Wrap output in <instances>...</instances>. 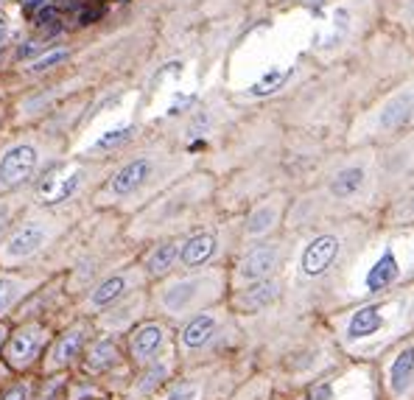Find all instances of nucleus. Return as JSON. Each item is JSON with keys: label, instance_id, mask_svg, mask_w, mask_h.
<instances>
[{"label": "nucleus", "instance_id": "obj_1", "mask_svg": "<svg viewBox=\"0 0 414 400\" xmlns=\"http://www.w3.org/2000/svg\"><path fill=\"white\" fill-rule=\"evenodd\" d=\"M327 325L342 355L375 364L386 350L414 333V280L381 297L330 310Z\"/></svg>", "mask_w": 414, "mask_h": 400}, {"label": "nucleus", "instance_id": "obj_2", "mask_svg": "<svg viewBox=\"0 0 414 400\" xmlns=\"http://www.w3.org/2000/svg\"><path fill=\"white\" fill-rule=\"evenodd\" d=\"M414 280V230H375L330 291V310L381 297Z\"/></svg>", "mask_w": 414, "mask_h": 400}, {"label": "nucleus", "instance_id": "obj_3", "mask_svg": "<svg viewBox=\"0 0 414 400\" xmlns=\"http://www.w3.org/2000/svg\"><path fill=\"white\" fill-rule=\"evenodd\" d=\"M375 218L378 221V180L375 149L356 146L334 157L316 196L303 202L305 224H322L336 218Z\"/></svg>", "mask_w": 414, "mask_h": 400}, {"label": "nucleus", "instance_id": "obj_4", "mask_svg": "<svg viewBox=\"0 0 414 400\" xmlns=\"http://www.w3.org/2000/svg\"><path fill=\"white\" fill-rule=\"evenodd\" d=\"M378 230L375 218H336L314 224L308 238L294 252V277L305 288L325 286V294L336 288L350 260L358 255V249L372 238Z\"/></svg>", "mask_w": 414, "mask_h": 400}, {"label": "nucleus", "instance_id": "obj_5", "mask_svg": "<svg viewBox=\"0 0 414 400\" xmlns=\"http://www.w3.org/2000/svg\"><path fill=\"white\" fill-rule=\"evenodd\" d=\"M414 131V70L372 96L347 123L345 146H384Z\"/></svg>", "mask_w": 414, "mask_h": 400}, {"label": "nucleus", "instance_id": "obj_6", "mask_svg": "<svg viewBox=\"0 0 414 400\" xmlns=\"http://www.w3.org/2000/svg\"><path fill=\"white\" fill-rule=\"evenodd\" d=\"M303 400H384L378 367L347 359V367L316 378L305 389Z\"/></svg>", "mask_w": 414, "mask_h": 400}, {"label": "nucleus", "instance_id": "obj_7", "mask_svg": "<svg viewBox=\"0 0 414 400\" xmlns=\"http://www.w3.org/2000/svg\"><path fill=\"white\" fill-rule=\"evenodd\" d=\"M375 180H378V210L414 180V131L375 146Z\"/></svg>", "mask_w": 414, "mask_h": 400}, {"label": "nucleus", "instance_id": "obj_8", "mask_svg": "<svg viewBox=\"0 0 414 400\" xmlns=\"http://www.w3.org/2000/svg\"><path fill=\"white\" fill-rule=\"evenodd\" d=\"M221 294V275L201 269V272H188L185 277L171 280L160 291V305L165 314L171 317H185V314H199L204 305Z\"/></svg>", "mask_w": 414, "mask_h": 400}, {"label": "nucleus", "instance_id": "obj_9", "mask_svg": "<svg viewBox=\"0 0 414 400\" xmlns=\"http://www.w3.org/2000/svg\"><path fill=\"white\" fill-rule=\"evenodd\" d=\"M384 400H414V333L375 361Z\"/></svg>", "mask_w": 414, "mask_h": 400}, {"label": "nucleus", "instance_id": "obj_10", "mask_svg": "<svg viewBox=\"0 0 414 400\" xmlns=\"http://www.w3.org/2000/svg\"><path fill=\"white\" fill-rule=\"evenodd\" d=\"M292 255V246L285 241H255L250 244L238 263H235V280H238V288L241 286H250V283H258V280H269V277H277L283 272V266Z\"/></svg>", "mask_w": 414, "mask_h": 400}, {"label": "nucleus", "instance_id": "obj_11", "mask_svg": "<svg viewBox=\"0 0 414 400\" xmlns=\"http://www.w3.org/2000/svg\"><path fill=\"white\" fill-rule=\"evenodd\" d=\"M219 246H221L219 233L210 227H201L179 241V266L185 272H201L213 263V257L219 255Z\"/></svg>", "mask_w": 414, "mask_h": 400}, {"label": "nucleus", "instance_id": "obj_12", "mask_svg": "<svg viewBox=\"0 0 414 400\" xmlns=\"http://www.w3.org/2000/svg\"><path fill=\"white\" fill-rule=\"evenodd\" d=\"M285 215V202L280 196H272L266 202H258L243 218V238L246 241H266L280 224Z\"/></svg>", "mask_w": 414, "mask_h": 400}, {"label": "nucleus", "instance_id": "obj_13", "mask_svg": "<svg viewBox=\"0 0 414 400\" xmlns=\"http://www.w3.org/2000/svg\"><path fill=\"white\" fill-rule=\"evenodd\" d=\"M157 173V160L154 157H135L127 165H120L115 176L109 180V191L115 196H132L140 188H146Z\"/></svg>", "mask_w": 414, "mask_h": 400}, {"label": "nucleus", "instance_id": "obj_14", "mask_svg": "<svg viewBox=\"0 0 414 400\" xmlns=\"http://www.w3.org/2000/svg\"><path fill=\"white\" fill-rule=\"evenodd\" d=\"M283 297V283L280 277H269V280H258L250 286H241L232 297V305L238 314H261V310L272 308L277 299Z\"/></svg>", "mask_w": 414, "mask_h": 400}, {"label": "nucleus", "instance_id": "obj_15", "mask_svg": "<svg viewBox=\"0 0 414 400\" xmlns=\"http://www.w3.org/2000/svg\"><path fill=\"white\" fill-rule=\"evenodd\" d=\"M78 185H81V168L54 165V168L43 176V182H39L36 199H39V204H59V202L70 199Z\"/></svg>", "mask_w": 414, "mask_h": 400}, {"label": "nucleus", "instance_id": "obj_16", "mask_svg": "<svg viewBox=\"0 0 414 400\" xmlns=\"http://www.w3.org/2000/svg\"><path fill=\"white\" fill-rule=\"evenodd\" d=\"M221 333V319L213 310H199L193 314L185 325H182V333H179V344L188 350V352H199V350H207Z\"/></svg>", "mask_w": 414, "mask_h": 400}, {"label": "nucleus", "instance_id": "obj_17", "mask_svg": "<svg viewBox=\"0 0 414 400\" xmlns=\"http://www.w3.org/2000/svg\"><path fill=\"white\" fill-rule=\"evenodd\" d=\"M381 230H414V180L400 188L381 210H378Z\"/></svg>", "mask_w": 414, "mask_h": 400}, {"label": "nucleus", "instance_id": "obj_18", "mask_svg": "<svg viewBox=\"0 0 414 400\" xmlns=\"http://www.w3.org/2000/svg\"><path fill=\"white\" fill-rule=\"evenodd\" d=\"M34 168H36V149L28 143L12 146L3 157H0V185L12 188V185L25 182L34 173Z\"/></svg>", "mask_w": 414, "mask_h": 400}, {"label": "nucleus", "instance_id": "obj_19", "mask_svg": "<svg viewBox=\"0 0 414 400\" xmlns=\"http://www.w3.org/2000/svg\"><path fill=\"white\" fill-rule=\"evenodd\" d=\"M381 23L414 51V0H381Z\"/></svg>", "mask_w": 414, "mask_h": 400}, {"label": "nucleus", "instance_id": "obj_20", "mask_svg": "<svg viewBox=\"0 0 414 400\" xmlns=\"http://www.w3.org/2000/svg\"><path fill=\"white\" fill-rule=\"evenodd\" d=\"M162 347H165V328L157 325V322L140 325V328L135 330V336H132V355H135L140 364L154 361Z\"/></svg>", "mask_w": 414, "mask_h": 400}, {"label": "nucleus", "instance_id": "obj_21", "mask_svg": "<svg viewBox=\"0 0 414 400\" xmlns=\"http://www.w3.org/2000/svg\"><path fill=\"white\" fill-rule=\"evenodd\" d=\"M45 238H48L45 227L39 224V221H31V224H25L23 230H17L6 241V257H28V255H34L39 246L45 244Z\"/></svg>", "mask_w": 414, "mask_h": 400}, {"label": "nucleus", "instance_id": "obj_22", "mask_svg": "<svg viewBox=\"0 0 414 400\" xmlns=\"http://www.w3.org/2000/svg\"><path fill=\"white\" fill-rule=\"evenodd\" d=\"M177 263H179V238H165L146 255V272L151 277H162V275H168Z\"/></svg>", "mask_w": 414, "mask_h": 400}, {"label": "nucleus", "instance_id": "obj_23", "mask_svg": "<svg viewBox=\"0 0 414 400\" xmlns=\"http://www.w3.org/2000/svg\"><path fill=\"white\" fill-rule=\"evenodd\" d=\"M39 341H43V328H36V325L23 328V330H20L17 336H12V341H9V361H12L14 367L28 364V361L34 359Z\"/></svg>", "mask_w": 414, "mask_h": 400}, {"label": "nucleus", "instance_id": "obj_24", "mask_svg": "<svg viewBox=\"0 0 414 400\" xmlns=\"http://www.w3.org/2000/svg\"><path fill=\"white\" fill-rule=\"evenodd\" d=\"M81 344H85V330H81V328L65 333V336L59 339V344L54 347V364H67L70 359H76L78 350H81Z\"/></svg>", "mask_w": 414, "mask_h": 400}, {"label": "nucleus", "instance_id": "obj_25", "mask_svg": "<svg viewBox=\"0 0 414 400\" xmlns=\"http://www.w3.org/2000/svg\"><path fill=\"white\" fill-rule=\"evenodd\" d=\"M135 135V126H118V129H109L104 135L90 146V151H115L118 146H123L129 138Z\"/></svg>", "mask_w": 414, "mask_h": 400}, {"label": "nucleus", "instance_id": "obj_26", "mask_svg": "<svg viewBox=\"0 0 414 400\" xmlns=\"http://www.w3.org/2000/svg\"><path fill=\"white\" fill-rule=\"evenodd\" d=\"M123 291H127V280H123L120 275H115V277L104 280V283L96 288V294H93V305H109V302L120 299V297H123Z\"/></svg>", "mask_w": 414, "mask_h": 400}, {"label": "nucleus", "instance_id": "obj_27", "mask_svg": "<svg viewBox=\"0 0 414 400\" xmlns=\"http://www.w3.org/2000/svg\"><path fill=\"white\" fill-rule=\"evenodd\" d=\"M115 359H118V350H115V344L107 339V341H98V344L90 350L87 367H90V370H107V367L115 364Z\"/></svg>", "mask_w": 414, "mask_h": 400}, {"label": "nucleus", "instance_id": "obj_28", "mask_svg": "<svg viewBox=\"0 0 414 400\" xmlns=\"http://www.w3.org/2000/svg\"><path fill=\"white\" fill-rule=\"evenodd\" d=\"M199 394H201L199 381L185 378V381H177V383H174L168 392H165L160 400H199Z\"/></svg>", "mask_w": 414, "mask_h": 400}, {"label": "nucleus", "instance_id": "obj_29", "mask_svg": "<svg viewBox=\"0 0 414 400\" xmlns=\"http://www.w3.org/2000/svg\"><path fill=\"white\" fill-rule=\"evenodd\" d=\"M34 25H36L39 31H48V34L59 31V9H56L54 3H48V6H43L39 12H34Z\"/></svg>", "mask_w": 414, "mask_h": 400}, {"label": "nucleus", "instance_id": "obj_30", "mask_svg": "<svg viewBox=\"0 0 414 400\" xmlns=\"http://www.w3.org/2000/svg\"><path fill=\"white\" fill-rule=\"evenodd\" d=\"M65 59H67V51H48V54H43L39 59H34V62L28 65V73H43V70H51V67L62 65Z\"/></svg>", "mask_w": 414, "mask_h": 400}, {"label": "nucleus", "instance_id": "obj_31", "mask_svg": "<svg viewBox=\"0 0 414 400\" xmlns=\"http://www.w3.org/2000/svg\"><path fill=\"white\" fill-rule=\"evenodd\" d=\"M165 375H168V367H165V364H157V367H151V370L146 372L143 383H140V392H149V389L160 386V383L165 381Z\"/></svg>", "mask_w": 414, "mask_h": 400}, {"label": "nucleus", "instance_id": "obj_32", "mask_svg": "<svg viewBox=\"0 0 414 400\" xmlns=\"http://www.w3.org/2000/svg\"><path fill=\"white\" fill-rule=\"evenodd\" d=\"M14 297H17V283L0 277V314H3V310L14 302Z\"/></svg>", "mask_w": 414, "mask_h": 400}, {"label": "nucleus", "instance_id": "obj_33", "mask_svg": "<svg viewBox=\"0 0 414 400\" xmlns=\"http://www.w3.org/2000/svg\"><path fill=\"white\" fill-rule=\"evenodd\" d=\"M9 34H12V25H9V17L0 14V48L9 42Z\"/></svg>", "mask_w": 414, "mask_h": 400}, {"label": "nucleus", "instance_id": "obj_34", "mask_svg": "<svg viewBox=\"0 0 414 400\" xmlns=\"http://www.w3.org/2000/svg\"><path fill=\"white\" fill-rule=\"evenodd\" d=\"M101 14H104V9H101V6H96V9H85V12H81V17H78V20L87 25V23H96Z\"/></svg>", "mask_w": 414, "mask_h": 400}, {"label": "nucleus", "instance_id": "obj_35", "mask_svg": "<svg viewBox=\"0 0 414 400\" xmlns=\"http://www.w3.org/2000/svg\"><path fill=\"white\" fill-rule=\"evenodd\" d=\"M25 394H28V392H25V386H14L12 392H6V397H3V400H25Z\"/></svg>", "mask_w": 414, "mask_h": 400}, {"label": "nucleus", "instance_id": "obj_36", "mask_svg": "<svg viewBox=\"0 0 414 400\" xmlns=\"http://www.w3.org/2000/svg\"><path fill=\"white\" fill-rule=\"evenodd\" d=\"M34 51H43V45H39V42H28L25 48H20V59H28Z\"/></svg>", "mask_w": 414, "mask_h": 400}, {"label": "nucleus", "instance_id": "obj_37", "mask_svg": "<svg viewBox=\"0 0 414 400\" xmlns=\"http://www.w3.org/2000/svg\"><path fill=\"white\" fill-rule=\"evenodd\" d=\"M3 339H6V330H3V328H0V344H3Z\"/></svg>", "mask_w": 414, "mask_h": 400}]
</instances>
